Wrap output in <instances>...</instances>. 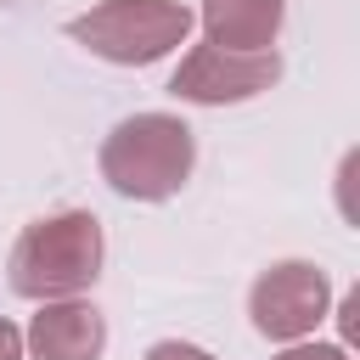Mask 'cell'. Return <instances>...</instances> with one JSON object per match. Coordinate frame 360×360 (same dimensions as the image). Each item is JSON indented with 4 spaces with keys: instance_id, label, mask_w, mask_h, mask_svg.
<instances>
[{
    "instance_id": "obj_1",
    "label": "cell",
    "mask_w": 360,
    "mask_h": 360,
    "mask_svg": "<svg viewBox=\"0 0 360 360\" xmlns=\"http://www.w3.org/2000/svg\"><path fill=\"white\" fill-rule=\"evenodd\" d=\"M101 174L112 180V191L141 197V202L174 197L191 174V129L169 112H141L107 135Z\"/></svg>"
},
{
    "instance_id": "obj_2",
    "label": "cell",
    "mask_w": 360,
    "mask_h": 360,
    "mask_svg": "<svg viewBox=\"0 0 360 360\" xmlns=\"http://www.w3.org/2000/svg\"><path fill=\"white\" fill-rule=\"evenodd\" d=\"M101 264V225L90 214H56L22 231L11 248V287L22 298H62L96 281Z\"/></svg>"
},
{
    "instance_id": "obj_3",
    "label": "cell",
    "mask_w": 360,
    "mask_h": 360,
    "mask_svg": "<svg viewBox=\"0 0 360 360\" xmlns=\"http://www.w3.org/2000/svg\"><path fill=\"white\" fill-rule=\"evenodd\" d=\"M186 34H191V11L180 0H107L84 17H73V39L124 68L169 56Z\"/></svg>"
},
{
    "instance_id": "obj_4",
    "label": "cell",
    "mask_w": 360,
    "mask_h": 360,
    "mask_svg": "<svg viewBox=\"0 0 360 360\" xmlns=\"http://www.w3.org/2000/svg\"><path fill=\"white\" fill-rule=\"evenodd\" d=\"M281 73L276 51H225V45H197L180 73L169 79L174 96L186 101H248L259 90H270Z\"/></svg>"
},
{
    "instance_id": "obj_5",
    "label": "cell",
    "mask_w": 360,
    "mask_h": 360,
    "mask_svg": "<svg viewBox=\"0 0 360 360\" xmlns=\"http://www.w3.org/2000/svg\"><path fill=\"white\" fill-rule=\"evenodd\" d=\"M326 315V276L315 264H270L253 281V326L264 338H304Z\"/></svg>"
},
{
    "instance_id": "obj_6",
    "label": "cell",
    "mask_w": 360,
    "mask_h": 360,
    "mask_svg": "<svg viewBox=\"0 0 360 360\" xmlns=\"http://www.w3.org/2000/svg\"><path fill=\"white\" fill-rule=\"evenodd\" d=\"M34 360H96L107 343V326L90 304H51L34 315Z\"/></svg>"
},
{
    "instance_id": "obj_7",
    "label": "cell",
    "mask_w": 360,
    "mask_h": 360,
    "mask_svg": "<svg viewBox=\"0 0 360 360\" xmlns=\"http://www.w3.org/2000/svg\"><path fill=\"white\" fill-rule=\"evenodd\" d=\"M208 45L225 51H270L281 28V0H202Z\"/></svg>"
},
{
    "instance_id": "obj_8",
    "label": "cell",
    "mask_w": 360,
    "mask_h": 360,
    "mask_svg": "<svg viewBox=\"0 0 360 360\" xmlns=\"http://www.w3.org/2000/svg\"><path fill=\"white\" fill-rule=\"evenodd\" d=\"M146 360H214V354H202V349H191V343H158Z\"/></svg>"
},
{
    "instance_id": "obj_9",
    "label": "cell",
    "mask_w": 360,
    "mask_h": 360,
    "mask_svg": "<svg viewBox=\"0 0 360 360\" xmlns=\"http://www.w3.org/2000/svg\"><path fill=\"white\" fill-rule=\"evenodd\" d=\"M0 360H22V338H17V326H6V321H0Z\"/></svg>"
},
{
    "instance_id": "obj_10",
    "label": "cell",
    "mask_w": 360,
    "mask_h": 360,
    "mask_svg": "<svg viewBox=\"0 0 360 360\" xmlns=\"http://www.w3.org/2000/svg\"><path fill=\"white\" fill-rule=\"evenodd\" d=\"M281 360H343V349H326V343H315V349H287Z\"/></svg>"
}]
</instances>
